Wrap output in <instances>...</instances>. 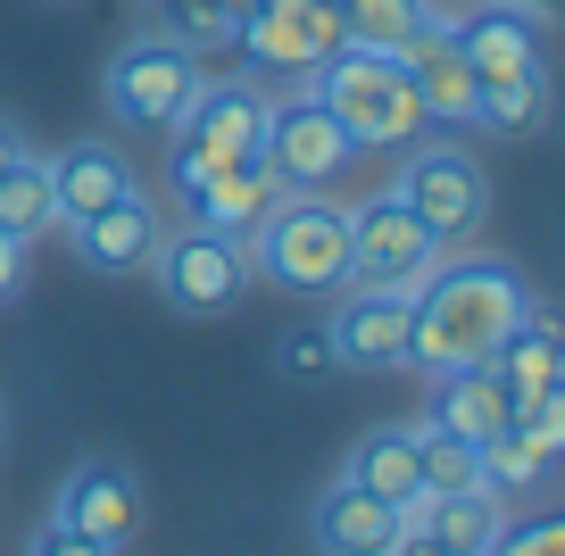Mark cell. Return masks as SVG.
<instances>
[{"label": "cell", "mask_w": 565, "mask_h": 556, "mask_svg": "<svg viewBox=\"0 0 565 556\" xmlns=\"http://www.w3.org/2000/svg\"><path fill=\"white\" fill-rule=\"evenodd\" d=\"M532 316V291L499 258H441L407 291V365L416 374H458L491 365V349Z\"/></svg>", "instance_id": "cell-1"}, {"label": "cell", "mask_w": 565, "mask_h": 556, "mask_svg": "<svg viewBox=\"0 0 565 556\" xmlns=\"http://www.w3.org/2000/svg\"><path fill=\"white\" fill-rule=\"evenodd\" d=\"M308 92L333 108V125L358 141V150H407V141L424 133V100H416V84H407L399 51L341 42V51L308 75Z\"/></svg>", "instance_id": "cell-2"}, {"label": "cell", "mask_w": 565, "mask_h": 556, "mask_svg": "<svg viewBox=\"0 0 565 556\" xmlns=\"http://www.w3.org/2000/svg\"><path fill=\"white\" fill-rule=\"evenodd\" d=\"M242 249L249 275H266L275 291H341L350 282V209H333L324 192H282L249 225Z\"/></svg>", "instance_id": "cell-3"}, {"label": "cell", "mask_w": 565, "mask_h": 556, "mask_svg": "<svg viewBox=\"0 0 565 556\" xmlns=\"http://www.w3.org/2000/svg\"><path fill=\"white\" fill-rule=\"evenodd\" d=\"M200 84H209V75H200V51H183V42H167V34H134L108 58L100 100H108V117H117L125 133H175Z\"/></svg>", "instance_id": "cell-4"}, {"label": "cell", "mask_w": 565, "mask_h": 556, "mask_svg": "<svg viewBox=\"0 0 565 556\" xmlns=\"http://www.w3.org/2000/svg\"><path fill=\"white\" fill-rule=\"evenodd\" d=\"M350 158H358V141L333 125V108H324L308 84H291L282 100H266V125H258V167L275 174L282 192H324V183H333Z\"/></svg>", "instance_id": "cell-5"}, {"label": "cell", "mask_w": 565, "mask_h": 556, "mask_svg": "<svg viewBox=\"0 0 565 556\" xmlns=\"http://www.w3.org/2000/svg\"><path fill=\"white\" fill-rule=\"evenodd\" d=\"M433 266H441V233L424 225V216H407L391 192L350 209V282H366V291H416Z\"/></svg>", "instance_id": "cell-6"}, {"label": "cell", "mask_w": 565, "mask_h": 556, "mask_svg": "<svg viewBox=\"0 0 565 556\" xmlns=\"http://www.w3.org/2000/svg\"><path fill=\"white\" fill-rule=\"evenodd\" d=\"M341 42H350V34H341L333 0H291V9H258V18H242L233 51H242L249 84H308Z\"/></svg>", "instance_id": "cell-7"}, {"label": "cell", "mask_w": 565, "mask_h": 556, "mask_svg": "<svg viewBox=\"0 0 565 556\" xmlns=\"http://www.w3.org/2000/svg\"><path fill=\"white\" fill-rule=\"evenodd\" d=\"M258 125H266V92L249 84H200L192 108H183V125L167 141H175V192L183 183H200L209 167H233V158H258Z\"/></svg>", "instance_id": "cell-8"}, {"label": "cell", "mask_w": 565, "mask_h": 556, "mask_svg": "<svg viewBox=\"0 0 565 556\" xmlns=\"http://www.w3.org/2000/svg\"><path fill=\"white\" fill-rule=\"evenodd\" d=\"M150 275H159V291H167V308H175V316H225L233 299L249 291V249L233 242V233L183 225V233H167V242H159Z\"/></svg>", "instance_id": "cell-9"}, {"label": "cell", "mask_w": 565, "mask_h": 556, "mask_svg": "<svg viewBox=\"0 0 565 556\" xmlns=\"http://www.w3.org/2000/svg\"><path fill=\"white\" fill-rule=\"evenodd\" d=\"M391 200L441 233V249L475 242L482 216H491V183H482V167H475L466 150H416V158H399V183H391Z\"/></svg>", "instance_id": "cell-10"}, {"label": "cell", "mask_w": 565, "mask_h": 556, "mask_svg": "<svg viewBox=\"0 0 565 556\" xmlns=\"http://www.w3.org/2000/svg\"><path fill=\"white\" fill-rule=\"evenodd\" d=\"M51 523H67V532L92 539V548H134V532H141V482L117 466V457H84V466L58 482Z\"/></svg>", "instance_id": "cell-11"}, {"label": "cell", "mask_w": 565, "mask_h": 556, "mask_svg": "<svg viewBox=\"0 0 565 556\" xmlns=\"http://www.w3.org/2000/svg\"><path fill=\"white\" fill-rule=\"evenodd\" d=\"M324 341H333V365H350V374H399L407 365V291L350 282V299L333 308Z\"/></svg>", "instance_id": "cell-12"}, {"label": "cell", "mask_w": 565, "mask_h": 556, "mask_svg": "<svg viewBox=\"0 0 565 556\" xmlns=\"http://www.w3.org/2000/svg\"><path fill=\"white\" fill-rule=\"evenodd\" d=\"M67 242H75V258H84L92 275H150V258H159V242H167V216L150 209V192H125L117 209L75 216Z\"/></svg>", "instance_id": "cell-13"}, {"label": "cell", "mask_w": 565, "mask_h": 556, "mask_svg": "<svg viewBox=\"0 0 565 556\" xmlns=\"http://www.w3.org/2000/svg\"><path fill=\"white\" fill-rule=\"evenodd\" d=\"M449 42H458L466 75H475L482 92L548 67V58H541V25L515 18V9H499V0H491V9H475V18H449Z\"/></svg>", "instance_id": "cell-14"}, {"label": "cell", "mask_w": 565, "mask_h": 556, "mask_svg": "<svg viewBox=\"0 0 565 556\" xmlns=\"http://www.w3.org/2000/svg\"><path fill=\"white\" fill-rule=\"evenodd\" d=\"M275 200H282V183L258 167V158H233V167H209L200 183H183V209H192V225L233 233V242H249V225H258Z\"/></svg>", "instance_id": "cell-15"}, {"label": "cell", "mask_w": 565, "mask_h": 556, "mask_svg": "<svg viewBox=\"0 0 565 556\" xmlns=\"http://www.w3.org/2000/svg\"><path fill=\"white\" fill-rule=\"evenodd\" d=\"M125 192H141V183H134V167H125V150H108V141H75V150H58V158H51V200H58V225L117 209Z\"/></svg>", "instance_id": "cell-16"}, {"label": "cell", "mask_w": 565, "mask_h": 556, "mask_svg": "<svg viewBox=\"0 0 565 556\" xmlns=\"http://www.w3.org/2000/svg\"><path fill=\"white\" fill-rule=\"evenodd\" d=\"M407 523L449 556H482L499 539V523H508V499H499V490H424V499L407 506Z\"/></svg>", "instance_id": "cell-17"}, {"label": "cell", "mask_w": 565, "mask_h": 556, "mask_svg": "<svg viewBox=\"0 0 565 556\" xmlns=\"http://www.w3.org/2000/svg\"><path fill=\"white\" fill-rule=\"evenodd\" d=\"M308 523H317V548H324V556H391V539L407 532V515H399V506L366 499V490H350V482H341V490H324Z\"/></svg>", "instance_id": "cell-18"}, {"label": "cell", "mask_w": 565, "mask_h": 556, "mask_svg": "<svg viewBox=\"0 0 565 556\" xmlns=\"http://www.w3.org/2000/svg\"><path fill=\"white\" fill-rule=\"evenodd\" d=\"M491 374H499V391H508V407L565 391V341H557V324H548V316L532 308L524 324H515L508 341L491 349Z\"/></svg>", "instance_id": "cell-19"}, {"label": "cell", "mask_w": 565, "mask_h": 556, "mask_svg": "<svg viewBox=\"0 0 565 556\" xmlns=\"http://www.w3.org/2000/svg\"><path fill=\"white\" fill-rule=\"evenodd\" d=\"M508 391H499V374L491 365H458V374H433V416L424 424H441V432H458V440H491V432H508Z\"/></svg>", "instance_id": "cell-20"}, {"label": "cell", "mask_w": 565, "mask_h": 556, "mask_svg": "<svg viewBox=\"0 0 565 556\" xmlns=\"http://www.w3.org/2000/svg\"><path fill=\"white\" fill-rule=\"evenodd\" d=\"M341 482L407 515V506L424 499V457H416V432H366V440L350 449V473H341Z\"/></svg>", "instance_id": "cell-21"}, {"label": "cell", "mask_w": 565, "mask_h": 556, "mask_svg": "<svg viewBox=\"0 0 565 556\" xmlns=\"http://www.w3.org/2000/svg\"><path fill=\"white\" fill-rule=\"evenodd\" d=\"M58 225V200H51V158L25 150L18 167H0V233H18V242H34V233Z\"/></svg>", "instance_id": "cell-22"}, {"label": "cell", "mask_w": 565, "mask_h": 556, "mask_svg": "<svg viewBox=\"0 0 565 556\" xmlns=\"http://www.w3.org/2000/svg\"><path fill=\"white\" fill-rule=\"evenodd\" d=\"M249 0H159V34L183 42V51H225L242 34Z\"/></svg>", "instance_id": "cell-23"}, {"label": "cell", "mask_w": 565, "mask_h": 556, "mask_svg": "<svg viewBox=\"0 0 565 556\" xmlns=\"http://www.w3.org/2000/svg\"><path fill=\"white\" fill-rule=\"evenodd\" d=\"M333 18H341V34L366 42V51H399L424 25V0H333Z\"/></svg>", "instance_id": "cell-24"}, {"label": "cell", "mask_w": 565, "mask_h": 556, "mask_svg": "<svg viewBox=\"0 0 565 556\" xmlns=\"http://www.w3.org/2000/svg\"><path fill=\"white\" fill-rule=\"evenodd\" d=\"M548 108H557V92H548V67H541V75H515V84H491L475 125H491V133H541Z\"/></svg>", "instance_id": "cell-25"}, {"label": "cell", "mask_w": 565, "mask_h": 556, "mask_svg": "<svg viewBox=\"0 0 565 556\" xmlns=\"http://www.w3.org/2000/svg\"><path fill=\"white\" fill-rule=\"evenodd\" d=\"M416 432V457H424V490H482V449L441 424H407Z\"/></svg>", "instance_id": "cell-26"}, {"label": "cell", "mask_w": 565, "mask_h": 556, "mask_svg": "<svg viewBox=\"0 0 565 556\" xmlns=\"http://www.w3.org/2000/svg\"><path fill=\"white\" fill-rule=\"evenodd\" d=\"M541 482H548V457L532 449V440L515 432V424H508V432H491V440H482V490L515 499V490H541Z\"/></svg>", "instance_id": "cell-27"}, {"label": "cell", "mask_w": 565, "mask_h": 556, "mask_svg": "<svg viewBox=\"0 0 565 556\" xmlns=\"http://www.w3.org/2000/svg\"><path fill=\"white\" fill-rule=\"evenodd\" d=\"M275 374H282V383H324V374H333V341H324V324L282 332V341H275Z\"/></svg>", "instance_id": "cell-28"}, {"label": "cell", "mask_w": 565, "mask_h": 556, "mask_svg": "<svg viewBox=\"0 0 565 556\" xmlns=\"http://www.w3.org/2000/svg\"><path fill=\"white\" fill-rule=\"evenodd\" d=\"M482 556H565V523L557 515H524V523H499V539Z\"/></svg>", "instance_id": "cell-29"}, {"label": "cell", "mask_w": 565, "mask_h": 556, "mask_svg": "<svg viewBox=\"0 0 565 556\" xmlns=\"http://www.w3.org/2000/svg\"><path fill=\"white\" fill-rule=\"evenodd\" d=\"M25 556H117V548H92V539H75L67 523H42V532H34V548H25Z\"/></svg>", "instance_id": "cell-30"}, {"label": "cell", "mask_w": 565, "mask_h": 556, "mask_svg": "<svg viewBox=\"0 0 565 556\" xmlns=\"http://www.w3.org/2000/svg\"><path fill=\"white\" fill-rule=\"evenodd\" d=\"M18 282H25V242H18V233H0V299L18 291Z\"/></svg>", "instance_id": "cell-31"}, {"label": "cell", "mask_w": 565, "mask_h": 556, "mask_svg": "<svg viewBox=\"0 0 565 556\" xmlns=\"http://www.w3.org/2000/svg\"><path fill=\"white\" fill-rule=\"evenodd\" d=\"M391 556H449V548H433V539H424V532H416V523H407V532H399V539H391Z\"/></svg>", "instance_id": "cell-32"}, {"label": "cell", "mask_w": 565, "mask_h": 556, "mask_svg": "<svg viewBox=\"0 0 565 556\" xmlns=\"http://www.w3.org/2000/svg\"><path fill=\"white\" fill-rule=\"evenodd\" d=\"M18 158H25V133H18L9 117H0V167H18Z\"/></svg>", "instance_id": "cell-33"}, {"label": "cell", "mask_w": 565, "mask_h": 556, "mask_svg": "<svg viewBox=\"0 0 565 556\" xmlns=\"http://www.w3.org/2000/svg\"><path fill=\"white\" fill-rule=\"evenodd\" d=\"M499 9H515V18H532V25H541V18H557V0H499Z\"/></svg>", "instance_id": "cell-34"}, {"label": "cell", "mask_w": 565, "mask_h": 556, "mask_svg": "<svg viewBox=\"0 0 565 556\" xmlns=\"http://www.w3.org/2000/svg\"><path fill=\"white\" fill-rule=\"evenodd\" d=\"M258 9H291V0H249V18H258Z\"/></svg>", "instance_id": "cell-35"}, {"label": "cell", "mask_w": 565, "mask_h": 556, "mask_svg": "<svg viewBox=\"0 0 565 556\" xmlns=\"http://www.w3.org/2000/svg\"><path fill=\"white\" fill-rule=\"evenodd\" d=\"M0 440H9V399H0Z\"/></svg>", "instance_id": "cell-36"}]
</instances>
